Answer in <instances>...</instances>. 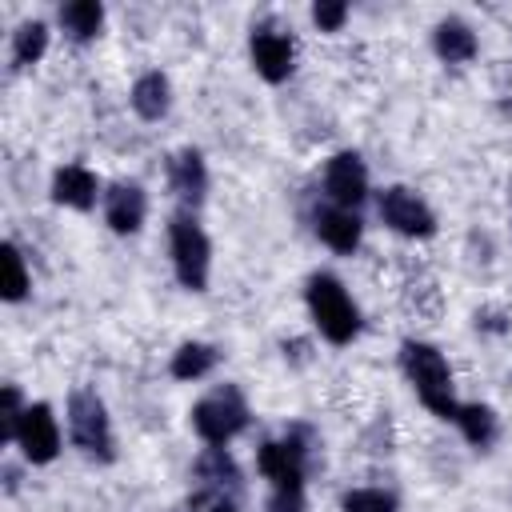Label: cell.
<instances>
[{"instance_id":"9c48e42d","label":"cell","mask_w":512,"mask_h":512,"mask_svg":"<svg viewBox=\"0 0 512 512\" xmlns=\"http://www.w3.org/2000/svg\"><path fill=\"white\" fill-rule=\"evenodd\" d=\"M304 456L308 448L300 444V432H288L284 440H264L256 452V464L272 488H304Z\"/></svg>"},{"instance_id":"5bb4252c","label":"cell","mask_w":512,"mask_h":512,"mask_svg":"<svg viewBox=\"0 0 512 512\" xmlns=\"http://www.w3.org/2000/svg\"><path fill=\"white\" fill-rule=\"evenodd\" d=\"M168 184L172 192L184 200V204H200L204 200V188H208V168H204V156L196 148H184L168 160Z\"/></svg>"},{"instance_id":"52a82bcc","label":"cell","mask_w":512,"mask_h":512,"mask_svg":"<svg viewBox=\"0 0 512 512\" xmlns=\"http://www.w3.org/2000/svg\"><path fill=\"white\" fill-rule=\"evenodd\" d=\"M12 440H16V448L24 452V460H32V464H52L56 452H60V424H56L52 408H48V404H24Z\"/></svg>"},{"instance_id":"484cf974","label":"cell","mask_w":512,"mask_h":512,"mask_svg":"<svg viewBox=\"0 0 512 512\" xmlns=\"http://www.w3.org/2000/svg\"><path fill=\"white\" fill-rule=\"evenodd\" d=\"M268 512H308V504H304V488H272V496H268Z\"/></svg>"},{"instance_id":"8992f818","label":"cell","mask_w":512,"mask_h":512,"mask_svg":"<svg viewBox=\"0 0 512 512\" xmlns=\"http://www.w3.org/2000/svg\"><path fill=\"white\" fill-rule=\"evenodd\" d=\"M376 208H380V220H384L396 236L424 240V236H432V232H436V216H432V208H428L412 188H404V184L384 188Z\"/></svg>"},{"instance_id":"7a4b0ae2","label":"cell","mask_w":512,"mask_h":512,"mask_svg":"<svg viewBox=\"0 0 512 512\" xmlns=\"http://www.w3.org/2000/svg\"><path fill=\"white\" fill-rule=\"evenodd\" d=\"M304 300H308V312H312V320L328 344H348L360 332V308L336 276H328V272L308 276Z\"/></svg>"},{"instance_id":"44dd1931","label":"cell","mask_w":512,"mask_h":512,"mask_svg":"<svg viewBox=\"0 0 512 512\" xmlns=\"http://www.w3.org/2000/svg\"><path fill=\"white\" fill-rule=\"evenodd\" d=\"M196 472L204 484H240V468L232 464V456L220 444H208L204 456L196 460Z\"/></svg>"},{"instance_id":"277c9868","label":"cell","mask_w":512,"mask_h":512,"mask_svg":"<svg viewBox=\"0 0 512 512\" xmlns=\"http://www.w3.org/2000/svg\"><path fill=\"white\" fill-rule=\"evenodd\" d=\"M192 428H196V436H200L204 444H220V448H224L232 436H240V432L248 428V404H244L240 388L224 384V388H216L212 396L196 400V404H192Z\"/></svg>"},{"instance_id":"5b68a950","label":"cell","mask_w":512,"mask_h":512,"mask_svg":"<svg viewBox=\"0 0 512 512\" xmlns=\"http://www.w3.org/2000/svg\"><path fill=\"white\" fill-rule=\"evenodd\" d=\"M68 436L84 456L112 460V424H108V408L96 392L76 388L68 396Z\"/></svg>"},{"instance_id":"cb8c5ba5","label":"cell","mask_w":512,"mask_h":512,"mask_svg":"<svg viewBox=\"0 0 512 512\" xmlns=\"http://www.w3.org/2000/svg\"><path fill=\"white\" fill-rule=\"evenodd\" d=\"M312 20H316L320 32H340L344 20H348V4H340V0H320V4H312Z\"/></svg>"},{"instance_id":"ffe728a7","label":"cell","mask_w":512,"mask_h":512,"mask_svg":"<svg viewBox=\"0 0 512 512\" xmlns=\"http://www.w3.org/2000/svg\"><path fill=\"white\" fill-rule=\"evenodd\" d=\"M48 48V28L44 20H24L16 32H12V60L16 68H32Z\"/></svg>"},{"instance_id":"9a60e30c","label":"cell","mask_w":512,"mask_h":512,"mask_svg":"<svg viewBox=\"0 0 512 512\" xmlns=\"http://www.w3.org/2000/svg\"><path fill=\"white\" fill-rule=\"evenodd\" d=\"M432 44H436V56L448 60V64H468L476 56V32L464 20H456V16H448V20L436 24Z\"/></svg>"},{"instance_id":"ac0fdd59","label":"cell","mask_w":512,"mask_h":512,"mask_svg":"<svg viewBox=\"0 0 512 512\" xmlns=\"http://www.w3.org/2000/svg\"><path fill=\"white\" fill-rule=\"evenodd\" d=\"M212 364H216V348L200 344V340H188L172 352V376L176 380H200L212 372Z\"/></svg>"},{"instance_id":"ba28073f","label":"cell","mask_w":512,"mask_h":512,"mask_svg":"<svg viewBox=\"0 0 512 512\" xmlns=\"http://www.w3.org/2000/svg\"><path fill=\"white\" fill-rule=\"evenodd\" d=\"M324 196L328 204L336 208H348L356 212L368 196V168L356 152H336L328 164H324Z\"/></svg>"},{"instance_id":"d6986e66","label":"cell","mask_w":512,"mask_h":512,"mask_svg":"<svg viewBox=\"0 0 512 512\" xmlns=\"http://www.w3.org/2000/svg\"><path fill=\"white\" fill-rule=\"evenodd\" d=\"M452 424H456V428L464 432V440L476 444V448H488V444L496 440V416H492L488 404H460V412H456Z\"/></svg>"},{"instance_id":"d4e9b609","label":"cell","mask_w":512,"mask_h":512,"mask_svg":"<svg viewBox=\"0 0 512 512\" xmlns=\"http://www.w3.org/2000/svg\"><path fill=\"white\" fill-rule=\"evenodd\" d=\"M20 412H24V404H20V392H16V384H4V416H0V440H12Z\"/></svg>"},{"instance_id":"603a6c76","label":"cell","mask_w":512,"mask_h":512,"mask_svg":"<svg viewBox=\"0 0 512 512\" xmlns=\"http://www.w3.org/2000/svg\"><path fill=\"white\" fill-rule=\"evenodd\" d=\"M344 512H396V500L380 488H352L344 496Z\"/></svg>"},{"instance_id":"30bf717a","label":"cell","mask_w":512,"mask_h":512,"mask_svg":"<svg viewBox=\"0 0 512 512\" xmlns=\"http://www.w3.org/2000/svg\"><path fill=\"white\" fill-rule=\"evenodd\" d=\"M248 52H252V68H256L268 84L288 80L292 68H296V44H292V36H284V32H276V28H256Z\"/></svg>"},{"instance_id":"4316f807","label":"cell","mask_w":512,"mask_h":512,"mask_svg":"<svg viewBox=\"0 0 512 512\" xmlns=\"http://www.w3.org/2000/svg\"><path fill=\"white\" fill-rule=\"evenodd\" d=\"M208 512H240V508H236V504H232V500H216V504H212V508H208Z\"/></svg>"},{"instance_id":"7c38bea8","label":"cell","mask_w":512,"mask_h":512,"mask_svg":"<svg viewBox=\"0 0 512 512\" xmlns=\"http://www.w3.org/2000/svg\"><path fill=\"white\" fill-rule=\"evenodd\" d=\"M316 236L332 248V252H340V256H348V252H356L360 248V236H364V224H360V216L356 212H348V208H336V204H324V208H316Z\"/></svg>"},{"instance_id":"3957f363","label":"cell","mask_w":512,"mask_h":512,"mask_svg":"<svg viewBox=\"0 0 512 512\" xmlns=\"http://www.w3.org/2000/svg\"><path fill=\"white\" fill-rule=\"evenodd\" d=\"M168 252H172V268L176 280L188 292H204L208 288V272H212V244L204 236V228L196 224L192 212H176L168 224Z\"/></svg>"},{"instance_id":"e0dca14e","label":"cell","mask_w":512,"mask_h":512,"mask_svg":"<svg viewBox=\"0 0 512 512\" xmlns=\"http://www.w3.org/2000/svg\"><path fill=\"white\" fill-rule=\"evenodd\" d=\"M100 24H104V8H100L96 0H72V4L60 8V28H64L76 44L92 40V36L100 32Z\"/></svg>"},{"instance_id":"6da1fadb","label":"cell","mask_w":512,"mask_h":512,"mask_svg":"<svg viewBox=\"0 0 512 512\" xmlns=\"http://www.w3.org/2000/svg\"><path fill=\"white\" fill-rule=\"evenodd\" d=\"M400 368L408 376V384L416 388L420 404L440 416V420H456L460 404H456V392H452V368L444 360L440 348L424 344V340H404L400 344Z\"/></svg>"},{"instance_id":"4fadbf2b","label":"cell","mask_w":512,"mask_h":512,"mask_svg":"<svg viewBox=\"0 0 512 512\" xmlns=\"http://www.w3.org/2000/svg\"><path fill=\"white\" fill-rule=\"evenodd\" d=\"M100 196V180L96 172H88L84 164H64L56 168L52 176V200L64 204V208H76V212H88Z\"/></svg>"},{"instance_id":"8fae6325","label":"cell","mask_w":512,"mask_h":512,"mask_svg":"<svg viewBox=\"0 0 512 512\" xmlns=\"http://www.w3.org/2000/svg\"><path fill=\"white\" fill-rule=\"evenodd\" d=\"M144 216H148V196H144L140 184L120 180V184H112V188L104 192V220H108V228H112L116 236L140 232Z\"/></svg>"},{"instance_id":"7402d4cb","label":"cell","mask_w":512,"mask_h":512,"mask_svg":"<svg viewBox=\"0 0 512 512\" xmlns=\"http://www.w3.org/2000/svg\"><path fill=\"white\" fill-rule=\"evenodd\" d=\"M0 264H4V300L16 304L28 296V272H24V256L16 252V244H4L0 248Z\"/></svg>"},{"instance_id":"2e32d148","label":"cell","mask_w":512,"mask_h":512,"mask_svg":"<svg viewBox=\"0 0 512 512\" xmlns=\"http://www.w3.org/2000/svg\"><path fill=\"white\" fill-rule=\"evenodd\" d=\"M132 108H136V116H144V120H160L164 112H168V104H172V84H168V76L164 72H144L136 84H132Z\"/></svg>"}]
</instances>
